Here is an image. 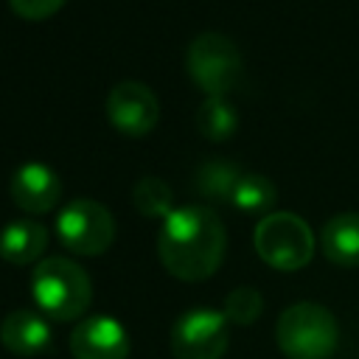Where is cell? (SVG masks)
<instances>
[{"label":"cell","instance_id":"1","mask_svg":"<svg viewBox=\"0 0 359 359\" xmlns=\"http://www.w3.org/2000/svg\"><path fill=\"white\" fill-rule=\"evenodd\" d=\"M227 230L222 219L205 205H182L174 208L163 224L157 238L160 264L185 283L208 280L224 261Z\"/></svg>","mask_w":359,"mask_h":359},{"label":"cell","instance_id":"2","mask_svg":"<svg viewBox=\"0 0 359 359\" xmlns=\"http://www.w3.org/2000/svg\"><path fill=\"white\" fill-rule=\"evenodd\" d=\"M31 297L39 311L50 320H79L93 303V280L87 269L65 255H50L34 264Z\"/></svg>","mask_w":359,"mask_h":359},{"label":"cell","instance_id":"3","mask_svg":"<svg viewBox=\"0 0 359 359\" xmlns=\"http://www.w3.org/2000/svg\"><path fill=\"white\" fill-rule=\"evenodd\" d=\"M275 339L286 359H328L339 345V325L325 306L300 300L278 317Z\"/></svg>","mask_w":359,"mask_h":359},{"label":"cell","instance_id":"4","mask_svg":"<svg viewBox=\"0 0 359 359\" xmlns=\"http://www.w3.org/2000/svg\"><path fill=\"white\" fill-rule=\"evenodd\" d=\"M258 258L280 272H297L314 258L317 238L297 213L292 210H272L258 219L252 236Z\"/></svg>","mask_w":359,"mask_h":359},{"label":"cell","instance_id":"5","mask_svg":"<svg viewBox=\"0 0 359 359\" xmlns=\"http://www.w3.org/2000/svg\"><path fill=\"white\" fill-rule=\"evenodd\" d=\"M185 70L205 95H227L244 79V59L227 34L202 31L188 45Z\"/></svg>","mask_w":359,"mask_h":359},{"label":"cell","instance_id":"6","mask_svg":"<svg viewBox=\"0 0 359 359\" xmlns=\"http://www.w3.org/2000/svg\"><path fill=\"white\" fill-rule=\"evenodd\" d=\"M115 216L95 199H73L56 216L59 241L76 255H101L115 241Z\"/></svg>","mask_w":359,"mask_h":359},{"label":"cell","instance_id":"7","mask_svg":"<svg viewBox=\"0 0 359 359\" xmlns=\"http://www.w3.org/2000/svg\"><path fill=\"white\" fill-rule=\"evenodd\" d=\"M168 345L174 359H222L230 345V323L213 309L185 311L171 325Z\"/></svg>","mask_w":359,"mask_h":359},{"label":"cell","instance_id":"8","mask_svg":"<svg viewBox=\"0 0 359 359\" xmlns=\"http://www.w3.org/2000/svg\"><path fill=\"white\" fill-rule=\"evenodd\" d=\"M104 112L115 132L129 135V137H143L160 121V101L154 90L146 87L143 81L123 79L107 93Z\"/></svg>","mask_w":359,"mask_h":359},{"label":"cell","instance_id":"9","mask_svg":"<svg viewBox=\"0 0 359 359\" xmlns=\"http://www.w3.org/2000/svg\"><path fill=\"white\" fill-rule=\"evenodd\" d=\"M70 353L73 359H129V334L115 317L95 314L70 331Z\"/></svg>","mask_w":359,"mask_h":359},{"label":"cell","instance_id":"10","mask_svg":"<svg viewBox=\"0 0 359 359\" xmlns=\"http://www.w3.org/2000/svg\"><path fill=\"white\" fill-rule=\"evenodd\" d=\"M11 202L25 213H48L62 196V180L48 163H22L8 180Z\"/></svg>","mask_w":359,"mask_h":359},{"label":"cell","instance_id":"11","mask_svg":"<svg viewBox=\"0 0 359 359\" xmlns=\"http://www.w3.org/2000/svg\"><path fill=\"white\" fill-rule=\"evenodd\" d=\"M0 342L14 356H39L50 348L53 331L42 314H36L31 309H17V311L3 317Z\"/></svg>","mask_w":359,"mask_h":359},{"label":"cell","instance_id":"12","mask_svg":"<svg viewBox=\"0 0 359 359\" xmlns=\"http://www.w3.org/2000/svg\"><path fill=\"white\" fill-rule=\"evenodd\" d=\"M48 250V230L34 219L8 222L0 230V258L14 266L39 264Z\"/></svg>","mask_w":359,"mask_h":359},{"label":"cell","instance_id":"13","mask_svg":"<svg viewBox=\"0 0 359 359\" xmlns=\"http://www.w3.org/2000/svg\"><path fill=\"white\" fill-rule=\"evenodd\" d=\"M320 250L337 266H359V213H334L320 230Z\"/></svg>","mask_w":359,"mask_h":359},{"label":"cell","instance_id":"14","mask_svg":"<svg viewBox=\"0 0 359 359\" xmlns=\"http://www.w3.org/2000/svg\"><path fill=\"white\" fill-rule=\"evenodd\" d=\"M241 168L238 163L233 160H222V157H213V160H205L196 174H194V185H196V194L210 199V202H230L233 199V191L241 180Z\"/></svg>","mask_w":359,"mask_h":359},{"label":"cell","instance_id":"15","mask_svg":"<svg viewBox=\"0 0 359 359\" xmlns=\"http://www.w3.org/2000/svg\"><path fill=\"white\" fill-rule=\"evenodd\" d=\"M196 129L208 140H227L238 129V109L230 104L227 95H208L196 107Z\"/></svg>","mask_w":359,"mask_h":359},{"label":"cell","instance_id":"16","mask_svg":"<svg viewBox=\"0 0 359 359\" xmlns=\"http://www.w3.org/2000/svg\"><path fill=\"white\" fill-rule=\"evenodd\" d=\"M275 199H278V188H275V182L266 177V174H255V171H244L241 174V180H238V185H236V191H233V199H230V205H236L241 213H261V216H266V213H272V208H275Z\"/></svg>","mask_w":359,"mask_h":359},{"label":"cell","instance_id":"17","mask_svg":"<svg viewBox=\"0 0 359 359\" xmlns=\"http://www.w3.org/2000/svg\"><path fill=\"white\" fill-rule=\"evenodd\" d=\"M132 205L146 219H165L174 210V196L160 177H143L132 188Z\"/></svg>","mask_w":359,"mask_h":359},{"label":"cell","instance_id":"18","mask_svg":"<svg viewBox=\"0 0 359 359\" xmlns=\"http://www.w3.org/2000/svg\"><path fill=\"white\" fill-rule=\"evenodd\" d=\"M261 309H264V297H261L258 289H252V286H236V289L227 292L222 314L227 317L230 325H252L261 317Z\"/></svg>","mask_w":359,"mask_h":359},{"label":"cell","instance_id":"19","mask_svg":"<svg viewBox=\"0 0 359 359\" xmlns=\"http://www.w3.org/2000/svg\"><path fill=\"white\" fill-rule=\"evenodd\" d=\"M65 3H67V0H8V8H11L20 20L39 22V20L53 17Z\"/></svg>","mask_w":359,"mask_h":359}]
</instances>
